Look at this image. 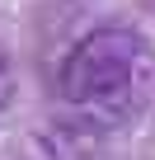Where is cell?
<instances>
[{
  "mask_svg": "<svg viewBox=\"0 0 155 160\" xmlns=\"http://www.w3.org/2000/svg\"><path fill=\"white\" fill-rule=\"evenodd\" d=\"M14 90H19V80H14V61H10L5 47H0V113L14 104Z\"/></svg>",
  "mask_w": 155,
  "mask_h": 160,
  "instance_id": "cell-2",
  "label": "cell"
},
{
  "mask_svg": "<svg viewBox=\"0 0 155 160\" xmlns=\"http://www.w3.org/2000/svg\"><path fill=\"white\" fill-rule=\"evenodd\" d=\"M155 90V57L132 28H94L75 42L61 61V99L99 113L127 118Z\"/></svg>",
  "mask_w": 155,
  "mask_h": 160,
  "instance_id": "cell-1",
  "label": "cell"
}]
</instances>
